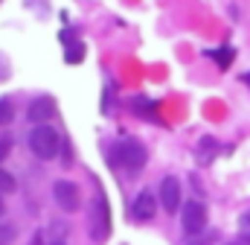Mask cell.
I'll return each instance as SVG.
<instances>
[{
  "instance_id": "1",
  "label": "cell",
  "mask_w": 250,
  "mask_h": 245,
  "mask_svg": "<svg viewBox=\"0 0 250 245\" xmlns=\"http://www.w3.org/2000/svg\"><path fill=\"white\" fill-rule=\"evenodd\" d=\"M59 146H62V137L53 125H35L32 134H29V149L35 158L41 161H53L59 155Z\"/></svg>"
},
{
  "instance_id": "2",
  "label": "cell",
  "mask_w": 250,
  "mask_h": 245,
  "mask_svg": "<svg viewBox=\"0 0 250 245\" xmlns=\"http://www.w3.org/2000/svg\"><path fill=\"white\" fill-rule=\"evenodd\" d=\"M87 228H90V237L93 243H105L108 234H111V213H108V201L105 198H93L90 204V213H87Z\"/></svg>"
},
{
  "instance_id": "3",
  "label": "cell",
  "mask_w": 250,
  "mask_h": 245,
  "mask_svg": "<svg viewBox=\"0 0 250 245\" xmlns=\"http://www.w3.org/2000/svg\"><path fill=\"white\" fill-rule=\"evenodd\" d=\"M146 146L140 143V140H134V137H125L117 143V161L123 164L125 170H131V172H137V170H143L146 167Z\"/></svg>"
},
{
  "instance_id": "4",
  "label": "cell",
  "mask_w": 250,
  "mask_h": 245,
  "mask_svg": "<svg viewBox=\"0 0 250 245\" xmlns=\"http://www.w3.org/2000/svg\"><path fill=\"white\" fill-rule=\"evenodd\" d=\"M181 222H184V231H187L189 237L195 234H201L204 228H207V204L204 201H187L184 204V210H181Z\"/></svg>"
},
{
  "instance_id": "5",
  "label": "cell",
  "mask_w": 250,
  "mask_h": 245,
  "mask_svg": "<svg viewBox=\"0 0 250 245\" xmlns=\"http://www.w3.org/2000/svg\"><path fill=\"white\" fill-rule=\"evenodd\" d=\"M53 196H56V204H59L62 210H67V213L79 210V204H82L79 187H76L73 181H67V178H62V181L53 184Z\"/></svg>"
},
{
  "instance_id": "6",
  "label": "cell",
  "mask_w": 250,
  "mask_h": 245,
  "mask_svg": "<svg viewBox=\"0 0 250 245\" xmlns=\"http://www.w3.org/2000/svg\"><path fill=\"white\" fill-rule=\"evenodd\" d=\"M160 204L166 213H178L181 210V181L178 178H163L160 184Z\"/></svg>"
},
{
  "instance_id": "7",
  "label": "cell",
  "mask_w": 250,
  "mask_h": 245,
  "mask_svg": "<svg viewBox=\"0 0 250 245\" xmlns=\"http://www.w3.org/2000/svg\"><path fill=\"white\" fill-rule=\"evenodd\" d=\"M154 213H157V198H154L148 190H143V193L134 198V204H131V216H134L137 222H151Z\"/></svg>"
},
{
  "instance_id": "8",
  "label": "cell",
  "mask_w": 250,
  "mask_h": 245,
  "mask_svg": "<svg viewBox=\"0 0 250 245\" xmlns=\"http://www.w3.org/2000/svg\"><path fill=\"white\" fill-rule=\"evenodd\" d=\"M56 114V102L50 97H35L29 102V122H38V125H47V120Z\"/></svg>"
},
{
  "instance_id": "9",
  "label": "cell",
  "mask_w": 250,
  "mask_h": 245,
  "mask_svg": "<svg viewBox=\"0 0 250 245\" xmlns=\"http://www.w3.org/2000/svg\"><path fill=\"white\" fill-rule=\"evenodd\" d=\"M212 158H218V140L207 134L198 140V161L207 167V164H212Z\"/></svg>"
},
{
  "instance_id": "10",
  "label": "cell",
  "mask_w": 250,
  "mask_h": 245,
  "mask_svg": "<svg viewBox=\"0 0 250 245\" xmlns=\"http://www.w3.org/2000/svg\"><path fill=\"white\" fill-rule=\"evenodd\" d=\"M233 56H236V53H233V47H221L218 53H212V59L218 61V67H221V70H227V67H230Z\"/></svg>"
},
{
  "instance_id": "11",
  "label": "cell",
  "mask_w": 250,
  "mask_h": 245,
  "mask_svg": "<svg viewBox=\"0 0 250 245\" xmlns=\"http://www.w3.org/2000/svg\"><path fill=\"white\" fill-rule=\"evenodd\" d=\"M15 178H12V172H6V170H0V196H6V193H15Z\"/></svg>"
},
{
  "instance_id": "12",
  "label": "cell",
  "mask_w": 250,
  "mask_h": 245,
  "mask_svg": "<svg viewBox=\"0 0 250 245\" xmlns=\"http://www.w3.org/2000/svg\"><path fill=\"white\" fill-rule=\"evenodd\" d=\"M12 117H15V108H12V102H9V99H0V125L12 122Z\"/></svg>"
},
{
  "instance_id": "13",
  "label": "cell",
  "mask_w": 250,
  "mask_h": 245,
  "mask_svg": "<svg viewBox=\"0 0 250 245\" xmlns=\"http://www.w3.org/2000/svg\"><path fill=\"white\" fill-rule=\"evenodd\" d=\"M131 105H134V108H137L140 114H148V111H154V108H157L154 102H148V99H140V97H137V99H134Z\"/></svg>"
},
{
  "instance_id": "14",
  "label": "cell",
  "mask_w": 250,
  "mask_h": 245,
  "mask_svg": "<svg viewBox=\"0 0 250 245\" xmlns=\"http://www.w3.org/2000/svg\"><path fill=\"white\" fill-rule=\"evenodd\" d=\"M12 237H15V231H12V225H0V245L12 243Z\"/></svg>"
},
{
  "instance_id": "15",
  "label": "cell",
  "mask_w": 250,
  "mask_h": 245,
  "mask_svg": "<svg viewBox=\"0 0 250 245\" xmlns=\"http://www.w3.org/2000/svg\"><path fill=\"white\" fill-rule=\"evenodd\" d=\"M9 152H12V140L9 137H0V161L9 158Z\"/></svg>"
},
{
  "instance_id": "16",
  "label": "cell",
  "mask_w": 250,
  "mask_h": 245,
  "mask_svg": "<svg viewBox=\"0 0 250 245\" xmlns=\"http://www.w3.org/2000/svg\"><path fill=\"white\" fill-rule=\"evenodd\" d=\"M67 61H70V64L82 61V44H79V47H70V53H67Z\"/></svg>"
},
{
  "instance_id": "17",
  "label": "cell",
  "mask_w": 250,
  "mask_h": 245,
  "mask_svg": "<svg viewBox=\"0 0 250 245\" xmlns=\"http://www.w3.org/2000/svg\"><path fill=\"white\" fill-rule=\"evenodd\" d=\"M242 231H245V243H250V210L242 216Z\"/></svg>"
},
{
  "instance_id": "18",
  "label": "cell",
  "mask_w": 250,
  "mask_h": 245,
  "mask_svg": "<svg viewBox=\"0 0 250 245\" xmlns=\"http://www.w3.org/2000/svg\"><path fill=\"white\" fill-rule=\"evenodd\" d=\"M3 210H6V204H3V198H0V216H3Z\"/></svg>"
},
{
  "instance_id": "19",
  "label": "cell",
  "mask_w": 250,
  "mask_h": 245,
  "mask_svg": "<svg viewBox=\"0 0 250 245\" xmlns=\"http://www.w3.org/2000/svg\"><path fill=\"white\" fill-rule=\"evenodd\" d=\"M245 82H248V85H250V73H248V76H245Z\"/></svg>"
},
{
  "instance_id": "20",
  "label": "cell",
  "mask_w": 250,
  "mask_h": 245,
  "mask_svg": "<svg viewBox=\"0 0 250 245\" xmlns=\"http://www.w3.org/2000/svg\"><path fill=\"white\" fill-rule=\"evenodd\" d=\"M53 245H64V243H53Z\"/></svg>"
},
{
  "instance_id": "21",
  "label": "cell",
  "mask_w": 250,
  "mask_h": 245,
  "mask_svg": "<svg viewBox=\"0 0 250 245\" xmlns=\"http://www.w3.org/2000/svg\"><path fill=\"white\" fill-rule=\"evenodd\" d=\"M201 245H209V243H201Z\"/></svg>"
},
{
  "instance_id": "22",
  "label": "cell",
  "mask_w": 250,
  "mask_h": 245,
  "mask_svg": "<svg viewBox=\"0 0 250 245\" xmlns=\"http://www.w3.org/2000/svg\"><path fill=\"white\" fill-rule=\"evenodd\" d=\"M233 245H239V243H233Z\"/></svg>"
}]
</instances>
